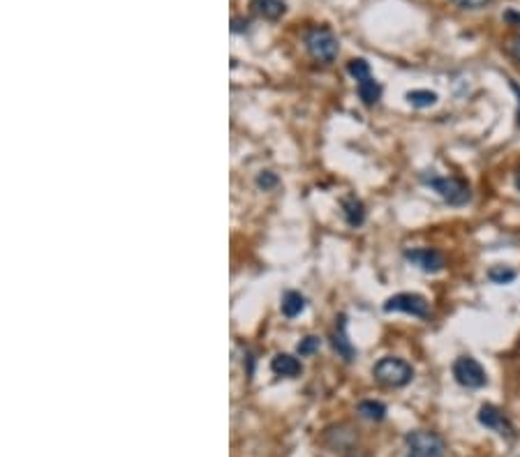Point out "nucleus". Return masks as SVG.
Segmentation results:
<instances>
[{
	"instance_id": "nucleus-1",
	"label": "nucleus",
	"mask_w": 520,
	"mask_h": 457,
	"mask_svg": "<svg viewBox=\"0 0 520 457\" xmlns=\"http://www.w3.org/2000/svg\"><path fill=\"white\" fill-rule=\"evenodd\" d=\"M303 42H306L308 54L313 56L317 62L328 65V62L338 58V51H340L338 37H335L333 30L326 28V25H313L306 33V37H303Z\"/></svg>"
},
{
	"instance_id": "nucleus-2",
	"label": "nucleus",
	"mask_w": 520,
	"mask_h": 457,
	"mask_svg": "<svg viewBox=\"0 0 520 457\" xmlns=\"http://www.w3.org/2000/svg\"><path fill=\"white\" fill-rule=\"evenodd\" d=\"M372 377H375L377 384L386 386V388H403V386H407L414 379V370L403 358L386 355V358L377 360L375 367H372Z\"/></svg>"
},
{
	"instance_id": "nucleus-3",
	"label": "nucleus",
	"mask_w": 520,
	"mask_h": 457,
	"mask_svg": "<svg viewBox=\"0 0 520 457\" xmlns=\"http://www.w3.org/2000/svg\"><path fill=\"white\" fill-rule=\"evenodd\" d=\"M405 443H407V457H444L446 453V441L428 430L409 432Z\"/></svg>"
},
{
	"instance_id": "nucleus-4",
	"label": "nucleus",
	"mask_w": 520,
	"mask_h": 457,
	"mask_svg": "<svg viewBox=\"0 0 520 457\" xmlns=\"http://www.w3.org/2000/svg\"><path fill=\"white\" fill-rule=\"evenodd\" d=\"M428 185L433 187L449 206H465V203H469V199H472V189H469V185L462 178H455V176L430 178Z\"/></svg>"
},
{
	"instance_id": "nucleus-5",
	"label": "nucleus",
	"mask_w": 520,
	"mask_h": 457,
	"mask_svg": "<svg viewBox=\"0 0 520 457\" xmlns=\"http://www.w3.org/2000/svg\"><path fill=\"white\" fill-rule=\"evenodd\" d=\"M453 379L458 381L462 388H484L488 384V374L481 367L479 360H474L472 355H460L453 363Z\"/></svg>"
},
{
	"instance_id": "nucleus-6",
	"label": "nucleus",
	"mask_w": 520,
	"mask_h": 457,
	"mask_svg": "<svg viewBox=\"0 0 520 457\" xmlns=\"http://www.w3.org/2000/svg\"><path fill=\"white\" fill-rule=\"evenodd\" d=\"M384 312H405L416 319H428L430 303L421 294H396L384 303Z\"/></svg>"
},
{
	"instance_id": "nucleus-7",
	"label": "nucleus",
	"mask_w": 520,
	"mask_h": 457,
	"mask_svg": "<svg viewBox=\"0 0 520 457\" xmlns=\"http://www.w3.org/2000/svg\"><path fill=\"white\" fill-rule=\"evenodd\" d=\"M405 259L423 272H440L446 266V257L435 247H411V250H405Z\"/></svg>"
},
{
	"instance_id": "nucleus-8",
	"label": "nucleus",
	"mask_w": 520,
	"mask_h": 457,
	"mask_svg": "<svg viewBox=\"0 0 520 457\" xmlns=\"http://www.w3.org/2000/svg\"><path fill=\"white\" fill-rule=\"evenodd\" d=\"M477 421L484 425V427H488V430H493V432H497V434H502V436H513V425L509 423V418H506L502 411L497 409V406H493V404H484L479 409V414H477Z\"/></svg>"
},
{
	"instance_id": "nucleus-9",
	"label": "nucleus",
	"mask_w": 520,
	"mask_h": 457,
	"mask_svg": "<svg viewBox=\"0 0 520 457\" xmlns=\"http://www.w3.org/2000/svg\"><path fill=\"white\" fill-rule=\"evenodd\" d=\"M331 344L333 349L338 351V355H342L345 360H354L357 358V349L350 340H347V323H345V316H340L338 323H335V330L331 335Z\"/></svg>"
},
{
	"instance_id": "nucleus-10",
	"label": "nucleus",
	"mask_w": 520,
	"mask_h": 457,
	"mask_svg": "<svg viewBox=\"0 0 520 457\" xmlns=\"http://www.w3.org/2000/svg\"><path fill=\"white\" fill-rule=\"evenodd\" d=\"M250 8L257 16L266 19V21H278L287 12V5L282 0H250Z\"/></svg>"
},
{
	"instance_id": "nucleus-11",
	"label": "nucleus",
	"mask_w": 520,
	"mask_h": 457,
	"mask_svg": "<svg viewBox=\"0 0 520 457\" xmlns=\"http://www.w3.org/2000/svg\"><path fill=\"white\" fill-rule=\"evenodd\" d=\"M271 370H273L278 377H299L303 372V365L299 358H294V355L289 353H278L273 360H271Z\"/></svg>"
},
{
	"instance_id": "nucleus-12",
	"label": "nucleus",
	"mask_w": 520,
	"mask_h": 457,
	"mask_svg": "<svg viewBox=\"0 0 520 457\" xmlns=\"http://www.w3.org/2000/svg\"><path fill=\"white\" fill-rule=\"evenodd\" d=\"M342 215H345V222L350 226H361L365 222V206H363V201L357 199L354 194L345 196V199H342Z\"/></svg>"
},
{
	"instance_id": "nucleus-13",
	"label": "nucleus",
	"mask_w": 520,
	"mask_h": 457,
	"mask_svg": "<svg viewBox=\"0 0 520 457\" xmlns=\"http://www.w3.org/2000/svg\"><path fill=\"white\" fill-rule=\"evenodd\" d=\"M359 97L365 106H375L379 99H382V86L375 81V76H368V79L359 81L357 84Z\"/></svg>"
},
{
	"instance_id": "nucleus-14",
	"label": "nucleus",
	"mask_w": 520,
	"mask_h": 457,
	"mask_svg": "<svg viewBox=\"0 0 520 457\" xmlns=\"http://www.w3.org/2000/svg\"><path fill=\"white\" fill-rule=\"evenodd\" d=\"M280 309L287 319H294V316H299L303 309H306V298H303L299 291H284Z\"/></svg>"
},
{
	"instance_id": "nucleus-15",
	"label": "nucleus",
	"mask_w": 520,
	"mask_h": 457,
	"mask_svg": "<svg viewBox=\"0 0 520 457\" xmlns=\"http://www.w3.org/2000/svg\"><path fill=\"white\" fill-rule=\"evenodd\" d=\"M357 414L361 418H365V421L379 423L386 418V406L382 402H377V399H363V402H359L357 406Z\"/></svg>"
},
{
	"instance_id": "nucleus-16",
	"label": "nucleus",
	"mask_w": 520,
	"mask_h": 457,
	"mask_svg": "<svg viewBox=\"0 0 520 457\" xmlns=\"http://www.w3.org/2000/svg\"><path fill=\"white\" fill-rule=\"evenodd\" d=\"M405 97H407V102L414 109H428V106H435L437 99H440L433 91H409Z\"/></svg>"
},
{
	"instance_id": "nucleus-17",
	"label": "nucleus",
	"mask_w": 520,
	"mask_h": 457,
	"mask_svg": "<svg viewBox=\"0 0 520 457\" xmlns=\"http://www.w3.org/2000/svg\"><path fill=\"white\" fill-rule=\"evenodd\" d=\"M488 279L495 284H511L516 279V270L509 268V266H493L488 270Z\"/></svg>"
},
{
	"instance_id": "nucleus-18",
	"label": "nucleus",
	"mask_w": 520,
	"mask_h": 457,
	"mask_svg": "<svg viewBox=\"0 0 520 457\" xmlns=\"http://www.w3.org/2000/svg\"><path fill=\"white\" fill-rule=\"evenodd\" d=\"M347 72H350V74L354 76V79H357V84H359V81L368 79V76H372L370 62H368L365 58H354V60H350V65H347Z\"/></svg>"
},
{
	"instance_id": "nucleus-19",
	"label": "nucleus",
	"mask_w": 520,
	"mask_h": 457,
	"mask_svg": "<svg viewBox=\"0 0 520 457\" xmlns=\"http://www.w3.org/2000/svg\"><path fill=\"white\" fill-rule=\"evenodd\" d=\"M319 347H321V340L315 338V335H308V338H303L299 342L296 351H299V355H313L315 351H319Z\"/></svg>"
},
{
	"instance_id": "nucleus-20",
	"label": "nucleus",
	"mask_w": 520,
	"mask_h": 457,
	"mask_svg": "<svg viewBox=\"0 0 520 457\" xmlns=\"http://www.w3.org/2000/svg\"><path fill=\"white\" fill-rule=\"evenodd\" d=\"M257 185L262 189H271L278 185V176L271 174V171H262V174L257 176Z\"/></svg>"
},
{
	"instance_id": "nucleus-21",
	"label": "nucleus",
	"mask_w": 520,
	"mask_h": 457,
	"mask_svg": "<svg viewBox=\"0 0 520 457\" xmlns=\"http://www.w3.org/2000/svg\"><path fill=\"white\" fill-rule=\"evenodd\" d=\"M490 3L493 0H453V5H458L460 10H484Z\"/></svg>"
},
{
	"instance_id": "nucleus-22",
	"label": "nucleus",
	"mask_w": 520,
	"mask_h": 457,
	"mask_svg": "<svg viewBox=\"0 0 520 457\" xmlns=\"http://www.w3.org/2000/svg\"><path fill=\"white\" fill-rule=\"evenodd\" d=\"M506 54H509L513 60H518V62H520V35L511 37V40L506 42Z\"/></svg>"
},
{
	"instance_id": "nucleus-23",
	"label": "nucleus",
	"mask_w": 520,
	"mask_h": 457,
	"mask_svg": "<svg viewBox=\"0 0 520 457\" xmlns=\"http://www.w3.org/2000/svg\"><path fill=\"white\" fill-rule=\"evenodd\" d=\"M509 86H511V91L516 93V97H518V113H516V118H518V125H520V84L518 81H509Z\"/></svg>"
},
{
	"instance_id": "nucleus-24",
	"label": "nucleus",
	"mask_w": 520,
	"mask_h": 457,
	"mask_svg": "<svg viewBox=\"0 0 520 457\" xmlns=\"http://www.w3.org/2000/svg\"><path fill=\"white\" fill-rule=\"evenodd\" d=\"M231 30H234V33H243V30H247V21H243V19H234V21H231Z\"/></svg>"
},
{
	"instance_id": "nucleus-25",
	"label": "nucleus",
	"mask_w": 520,
	"mask_h": 457,
	"mask_svg": "<svg viewBox=\"0 0 520 457\" xmlns=\"http://www.w3.org/2000/svg\"><path fill=\"white\" fill-rule=\"evenodd\" d=\"M504 19H506V21H511L513 25H518V28H520V12H506Z\"/></svg>"
},
{
	"instance_id": "nucleus-26",
	"label": "nucleus",
	"mask_w": 520,
	"mask_h": 457,
	"mask_svg": "<svg viewBox=\"0 0 520 457\" xmlns=\"http://www.w3.org/2000/svg\"><path fill=\"white\" fill-rule=\"evenodd\" d=\"M516 187H518V192H520V169H518V174H516Z\"/></svg>"
}]
</instances>
